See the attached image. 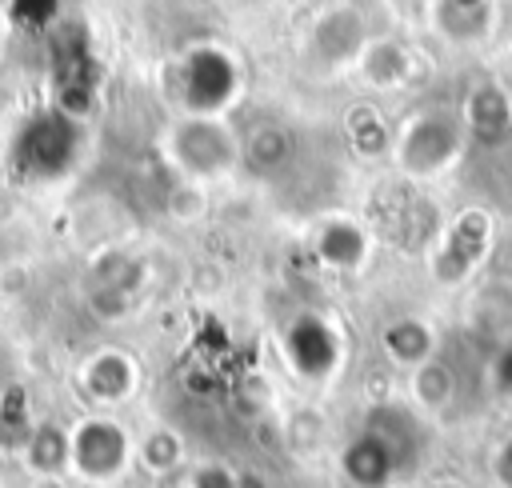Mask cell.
Instances as JSON below:
<instances>
[{
    "label": "cell",
    "instance_id": "cell-4",
    "mask_svg": "<svg viewBox=\"0 0 512 488\" xmlns=\"http://www.w3.org/2000/svg\"><path fill=\"white\" fill-rule=\"evenodd\" d=\"M176 88H180V104L188 108V116H220L236 100L240 72L224 48L196 44L192 52H184L176 68Z\"/></svg>",
    "mask_w": 512,
    "mask_h": 488
},
{
    "label": "cell",
    "instance_id": "cell-3",
    "mask_svg": "<svg viewBox=\"0 0 512 488\" xmlns=\"http://www.w3.org/2000/svg\"><path fill=\"white\" fill-rule=\"evenodd\" d=\"M12 156L28 172V180H60L80 156V128L68 112L40 108L12 136Z\"/></svg>",
    "mask_w": 512,
    "mask_h": 488
},
{
    "label": "cell",
    "instance_id": "cell-18",
    "mask_svg": "<svg viewBox=\"0 0 512 488\" xmlns=\"http://www.w3.org/2000/svg\"><path fill=\"white\" fill-rule=\"evenodd\" d=\"M356 64H360L364 80L376 88H400L412 76V56L396 40H368V48L360 52Z\"/></svg>",
    "mask_w": 512,
    "mask_h": 488
},
{
    "label": "cell",
    "instance_id": "cell-13",
    "mask_svg": "<svg viewBox=\"0 0 512 488\" xmlns=\"http://www.w3.org/2000/svg\"><path fill=\"white\" fill-rule=\"evenodd\" d=\"M80 388L96 400V404H120L132 396L136 388V360L120 348H100L96 356L84 360L80 368Z\"/></svg>",
    "mask_w": 512,
    "mask_h": 488
},
{
    "label": "cell",
    "instance_id": "cell-6",
    "mask_svg": "<svg viewBox=\"0 0 512 488\" xmlns=\"http://www.w3.org/2000/svg\"><path fill=\"white\" fill-rule=\"evenodd\" d=\"M492 248V216L484 208H464L452 216V224L436 236L432 252V276L440 284H464Z\"/></svg>",
    "mask_w": 512,
    "mask_h": 488
},
{
    "label": "cell",
    "instance_id": "cell-25",
    "mask_svg": "<svg viewBox=\"0 0 512 488\" xmlns=\"http://www.w3.org/2000/svg\"><path fill=\"white\" fill-rule=\"evenodd\" d=\"M428 488H464V484H460V480H432Z\"/></svg>",
    "mask_w": 512,
    "mask_h": 488
},
{
    "label": "cell",
    "instance_id": "cell-14",
    "mask_svg": "<svg viewBox=\"0 0 512 488\" xmlns=\"http://www.w3.org/2000/svg\"><path fill=\"white\" fill-rule=\"evenodd\" d=\"M368 248H372V240L356 220H324L312 240L316 260L332 272H356L368 260Z\"/></svg>",
    "mask_w": 512,
    "mask_h": 488
},
{
    "label": "cell",
    "instance_id": "cell-5",
    "mask_svg": "<svg viewBox=\"0 0 512 488\" xmlns=\"http://www.w3.org/2000/svg\"><path fill=\"white\" fill-rule=\"evenodd\" d=\"M280 348L288 368L312 384L332 380L344 360V336L324 312H296L280 332Z\"/></svg>",
    "mask_w": 512,
    "mask_h": 488
},
{
    "label": "cell",
    "instance_id": "cell-21",
    "mask_svg": "<svg viewBox=\"0 0 512 488\" xmlns=\"http://www.w3.org/2000/svg\"><path fill=\"white\" fill-rule=\"evenodd\" d=\"M140 460H144L152 472H172V468L184 460V444H180V436H176L172 428H156V432L144 436Z\"/></svg>",
    "mask_w": 512,
    "mask_h": 488
},
{
    "label": "cell",
    "instance_id": "cell-8",
    "mask_svg": "<svg viewBox=\"0 0 512 488\" xmlns=\"http://www.w3.org/2000/svg\"><path fill=\"white\" fill-rule=\"evenodd\" d=\"M68 440H72V468L92 484H108L132 464V436L108 416L80 420L68 432Z\"/></svg>",
    "mask_w": 512,
    "mask_h": 488
},
{
    "label": "cell",
    "instance_id": "cell-10",
    "mask_svg": "<svg viewBox=\"0 0 512 488\" xmlns=\"http://www.w3.org/2000/svg\"><path fill=\"white\" fill-rule=\"evenodd\" d=\"M368 48V32L356 8H328L316 24H312V40H308V56L320 72H336L360 60V52Z\"/></svg>",
    "mask_w": 512,
    "mask_h": 488
},
{
    "label": "cell",
    "instance_id": "cell-9",
    "mask_svg": "<svg viewBox=\"0 0 512 488\" xmlns=\"http://www.w3.org/2000/svg\"><path fill=\"white\" fill-rule=\"evenodd\" d=\"M364 428H372V432L388 444V452L396 456V464H400L404 476H408L412 468H420V460L428 456L432 436H428V424H424V416H420L416 404H392V400H380V404L368 408Z\"/></svg>",
    "mask_w": 512,
    "mask_h": 488
},
{
    "label": "cell",
    "instance_id": "cell-19",
    "mask_svg": "<svg viewBox=\"0 0 512 488\" xmlns=\"http://www.w3.org/2000/svg\"><path fill=\"white\" fill-rule=\"evenodd\" d=\"M28 460H32V468L44 472V476H56V472L72 468V440H68V432L56 428V424L36 428L32 440H28Z\"/></svg>",
    "mask_w": 512,
    "mask_h": 488
},
{
    "label": "cell",
    "instance_id": "cell-7",
    "mask_svg": "<svg viewBox=\"0 0 512 488\" xmlns=\"http://www.w3.org/2000/svg\"><path fill=\"white\" fill-rule=\"evenodd\" d=\"M300 132L276 116L252 120L240 132V168L264 184H288L300 160Z\"/></svg>",
    "mask_w": 512,
    "mask_h": 488
},
{
    "label": "cell",
    "instance_id": "cell-23",
    "mask_svg": "<svg viewBox=\"0 0 512 488\" xmlns=\"http://www.w3.org/2000/svg\"><path fill=\"white\" fill-rule=\"evenodd\" d=\"M188 488H244V476H236L224 464H200L188 480Z\"/></svg>",
    "mask_w": 512,
    "mask_h": 488
},
{
    "label": "cell",
    "instance_id": "cell-16",
    "mask_svg": "<svg viewBox=\"0 0 512 488\" xmlns=\"http://www.w3.org/2000/svg\"><path fill=\"white\" fill-rule=\"evenodd\" d=\"M492 24V0H436V32L452 44H476Z\"/></svg>",
    "mask_w": 512,
    "mask_h": 488
},
{
    "label": "cell",
    "instance_id": "cell-22",
    "mask_svg": "<svg viewBox=\"0 0 512 488\" xmlns=\"http://www.w3.org/2000/svg\"><path fill=\"white\" fill-rule=\"evenodd\" d=\"M488 384H492L496 396L512 400V336H504L500 348L492 352V360H488Z\"/></svg>",
    "mask_w": 512,
    "mask_h": 488
},
{
    "label": "cell",
    "instance_id": "cell-24",
    "mask_svg": "<svg viewBox=\"0 0 512 488\" xmlns=\"http://www.w3.org/2000/svg\"><path fill=\"white\" fill-rule=\"evenodd\" d=\"M492 472H496L500 488H512V436L496 448V456H492Z\"/></svg>",
    "mask_w": 512,
    "mask_h": 488
},
{
    "label": "cell",
    "instance_id": "cell-20",
    "mask_svg": "<svg viewBox=\"0 0 512 488\" xmlns=\"http://www.w3.org/2000/svg\"><path fill=\"white\" fill-rule=\"evenodd\" d=\"M348 144H352L360 156H376V152H384L392 140H388L384 120H380L372 108H356V112H348Z\"/></svg>",
    "mask_w": 512,
    "mask_h": 488
},
{
    "label": "cell",
    "instance_id": "cell-11",
    "mask_svg": "<svg viewBox=\"0 0 512 488\" xmlns=\"http://www.w3.org/2000/svg\"><path fill=\"white\" fill-rule=\"evenodd\" d=\"M460 120H464L468 140H476L480 148H488V152L512 148V100H508V92L500 84L480 80L468 92Z\"/></svg>",
    "mask_w": 512,
    "mask_h": 488
},
{
    "label": "cell",
    "instance_id": "cell-2",
    "mask_svg": "<svg viewBox=\"0 0 512 488\" xmlns=\"http://www.w3.org/2000/svg\"><path fill=\"white\" fill-rule=\"evenodd\" d=\"M168 156L188 180H224L240 164V136L220 116H184L168 132Z\"/></svg>",
    "mask_w": 512,
    "mask_h": 488
},
{
    "label": "cell",
    "instance_id": "cell-15",
    "mask_svg": "<svg viewBox=\"0 0 512 488\" xmlns=\"http://www.w3.org/2000/svg\"><path fill=\"white\" fill-rule=\"evenodd\" d=\"M380 348L392 364L400 368H420L424 360L436 356V332L420 316H396L380 332Z\"/></svg>",
    "mask_w": 512,
    "mask_h": 488
},
{
    "label": "cell",
    "instance_id": "cell-17",
    "mask_svg": "<svg viewBox=\"0 0 512 488\" xmlns=\"http://www.w3.org/2000/svg\"><path fill=\"white\" fill-rule=\"evenodd\" d=\"M456 392H460V376H456L452 360H444L440 352L432 360H424L420 368H412V400L420 412H448Z\"/></svg>",
    "mask_w": 512,
    "mask_h": 488
},
{
    "label": "cell",
    "instance_id": "cell-26",
    "mask_svg": "<svg viewBox=\"0 0 512 488\" xmlns=\"http://www.w3.org/2000/svg\"><path fill=\"white\" fill-rule=\"evenodd\" d=\"M392 488H408V484H392Z\"/></svg>",
    "mask_w": 512,
    "mask_h": 488
},
{
    "label": "cell",
    "instance_id": "cell-12",
    "mask_svg": "<svg viewBox=\"0 0 512 488\" xmlns=\"http://www.w3.org/2000/svg\"><path fill=\"white\" fill-rule=\"evenodd\" d=\"M340 472L352 488H392L404 484V472L396 464V456L388 452V444L372 432V428H356V436L340 448Z\"/></svg>",
    "mask_w": 512,
    "mask_h": 488
},
{
    "label": "cell",
    "instance_id": "cell-1",
    "mask_svg": "<svg viewBox=\"0 0 512 488\" xmlns=\"http://www.w3.org/2000/svg\"><path fill=\"white\" fill-rule=\"evenodd\" d=\"M464 148H468L464 120H460V112H448V108H424V112H416L404 124V132L392 140L396 168L408 180H432V176L448 172L460 160Z\"/></svg>",
    "mask_w": 512,
    "mask_h": 488
}]
</instances>
